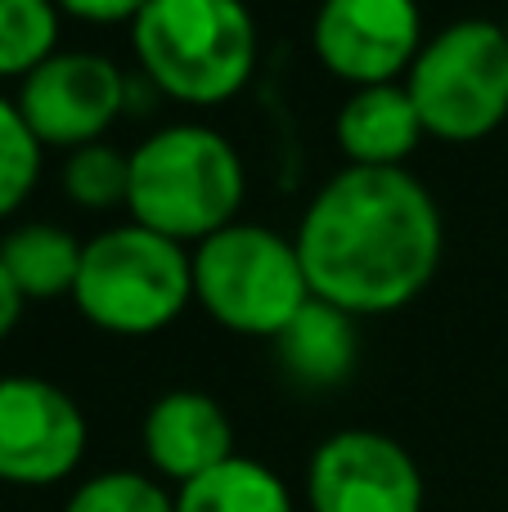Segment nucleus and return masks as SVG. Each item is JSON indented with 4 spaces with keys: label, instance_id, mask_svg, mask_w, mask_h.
<instances>
[{
    "label": "nucleus",
    "instance_id": "obj_20",
    "mask_svg": "<svg viewBox=\"0 0 508 512\" xmlns=\"http://www.w3.org/2000/svg\"><path fill=\"white\" fill-rule=\"evenodd\" d=\"M63 14H77V18H90V23H131L149 0H54Z\"/></svg>",
    "mask_w": 508,
    "mask_h": 512
},
{
    "label": "nucleus",
    "instance_id": "obj_7",
    "mask_svg": "<svg viewBox=\"0 0 508 512\" xmlns=\"http://www.w3.org/2000/svg\"><path fill=\"white\" fill-rule=\"evenodd\" d=\"M306 504L311 512H423V472L401 441L347 427L315 445Z\"/></svg>",
    "mask_w": 508,
    "mask_h": 512
},
{
    "label": "nucleus",
    "instance_id": "obj_10",
    "mask_svg": "<svg viewBox=\"0 0 508 512\" xmlns=\"http://www.w3.org/2000/svg\"><path fill=\"white\" fill-rule=\"evenodd\" d=\"M315 54L351 86H383L410 72L423 50L419 0H320L311 23Z\"/></svg>",
    "mask_w": 508,
    "mask_h": 512
},
{
    "label": "nucleus",
    "instance_id": "obj_11",
    "mask_svg": "<svg viewBox=\"0 0 508 512\" xmlns=\"http://www.w3.org/2000/svg\"><path fill=\"white\" fill-rule=\"evenodd\" d=\"M140 436H144V454H149L153 472H162L176 486H189L203 472L234 459L230 414L207 391L176 387L167 396H158L149 405V414H144Z\"/></svg>",
    "mask_w": 508,
    "mask_h": 512
},
{
    "label": "nucleus",
    "instance_id": "obj_21",
    "mask_svg": "<svg viewBox=\"0 0 508 512\" xmlns=\"http://www.w3.org/2000/svg\"><path fill=\"white\" fill-rule=\"evenodd\" d=\"M18 315H23V292L14 288V279H9V270L0 265V342H5L9 333H14Z\"/></svg>",
    "mask_w": 508,
    "mask_h": 512
},
{
    "label": "nucleus",
    "instance_id": "obj_13",
    "mask_svg": "<svg viewBox=\"0 0 508 512\" xmlns=\"http://www.w3.org/2000/svg\"><path fill=\"white\" fill-rule=\"evenodd\" d=\"M275 355L288 378H297L302 387H338L360 355L356 315L324 297H311L275 337Z\"/></svg>",
    "mask_w": 508,
    "mask_h": 512
},
{
    "label": "nucleus",
    "instance_id": "obj_14",
    "mask_svg": "<svg viewBox=\"0 0 508 512\" xmlns=\"http://www.w3.org/2000/svg\"><path fill=\"white\" fill-rule=\"evenodd\" d=\"M81 248L86 243L72 239L63 225L32 221L0 239V265L9 270V279L23 292V301H32V297L45 301V297L72 292L77 270H81Z\"/></svg>",
    "mask_w": 508,
    "mask_h": 512
},
{
    "label": "nucleus",
    "instance_id": "obj_22",
    "mask_svg": "<svg viewBox=\"0 0 508 512\" xmlns=\"http://www.w3.org/2000/svg\"><path fill=\"white\" fill-rule=\"evenodd\" d=\"M504 36H508V18H504Z\"/></svg>",
    "mask_w": 508,
    "mask_h": 512
},
{
    "label": "nucleus",
    "instance_id": "obj_19",
    "mask_svg": "<svg viewBox=\"0 0 508 512\" xmlns=\"http://www.w3.org/2000/svg\"><path fill=\"white\" fill-rule=\"evenodd\" d=\"M63 512H176V495L158 486L144 472H99L81 481Z\"/></svg>",
    "mask_w": 508,
    "mask_h": 512
},
{
    "label": "nucleus",
    "instance_id": "obj_5",
    "mask_svg": "<svg viewBox=\"0 0 508 512\" xmlns=\"http://www.w3.org/2000/svg\"><path fill=\"white\" fill-rule=\"evenodd\" d=\"M194 297L216 324L275 342L315 292L293 239L234 221L194 248Z\"/></svg>",
    "mask_w": 508,
    "mask_h": 512
},
{
    "label": "nucleus",
    "instance_id": "obj_3",
    "mask_svg": "<svg viewBox=\"0 0 508 512\" xmlns=\"http://www.w3.org/2000/svg\"><path fill=\"white\" fill-rule=\"evenodd\" d=\"M131 45L153 86L180 104H225L257 63V18L243 0H149Z\"/></svg>",
    "mask_w": 508,
    "mask_h": 512
},
{
    "label": "nucleus",
    "instance_id": "obj_6",
    "mask_svg": "<svg viewBox=\"0 0 508 512\" xmlns=\"http://www.w3.org/2000/svg\"><path fill=\"white\" fill-rule=\"evenodd\" d=\"M423 131L446 144L486 140L508 117V36L491 18H455L405 72Z\"/></svg>",
    "mask_w": 508,
    "mask_h": 512
},
{
    "label": "nucleus",
    "instance_id": "obj_2",
    "mask_svg": "<svg viewBox=\"0 0 508 512\" xmlns=\"http://www.w3.org/2000/svg\"><path fill=\"white\" fill-rule=\"evenodd\" d=\"M243 158L212 126H162L131 153V221L176 243H203L234 225L243 203Z\"/></svg>",
    "mask_w": 508,
    "mask_h": 512
},
{
    "label": "nucleus",
    "instance_id": "obj_17",
    "mask_svg": "<svg viewBox=\"0 0 508 512\" xmlns=\"http://www.w3.org/2000/svg\"><path fill=\"white\" fill-rule=\"evenodd\" d=\"M63 194L86 212H108L131 194V153H117L113 144L95 140L81 144L63 162Z\"/></svg>",
    "mask_w": 508,
    "mask_h": 512
},
{
    "label": "nucleus",
    "instance_id": "obj_9",
    "mask_svg": "<svg viewBox=\"0 0 508 512\" xmlns=\"http://www.w3.org/2000/svg\"><path fill=\"white\" fill-rule=\"evenodd\" d=\"M86 454V414L63 387L32 373L0 378V481L54 486Z\"/></svg>",
    "mask_w": 508,
    "mask_h": 512
},
{
    "label": "nucleus",
    "instance_id": "obj_18",
    "mask_svg": "<svg viewBox=\"0 0 508 512\" xmlns=\"http://www.w3.org/2000/svg\"><path fill=\"white\" fill-rule=\"evenodd\" d=\"M41 176V140L23 122L14 99H0V221L23 207Z\"/></svg>",
    "mask_w": 508,
    "mask_h": 512
},
{
    "label": "nucleus",
    "instance_id": "obj_16",
    "mask_svg": "<svg viewBox=\"0 0 508 512\" xmlns=\"http://www.w3.org/2000/svg\"><path fill=\"white\" fill-rule=\"evenodd\" d=\"M59 41L54 0H0V77H27Z\"/></svg>",
    "mask_w": 508,
    "mask_h": 512
},
{
    "label": "nucleus",
    "instance_id": "obj_8",
    "mask_svg": "<svg viewBox=\"0 0 508 512\" xmlns=\"http://www.w3.org/2000/svg\"><path fill=\"white\" fill-rule=\"evenodd\" d=\"M14 104L41 140V149L45 144L81 149V144H95L126 108V77L108 54L54 50L23 77Z\"/></svg>",
    "mask_w": 508,
    "mask_h": 512
},
{
    "label": "nucleus",
    "instance_id": "obj_12",
    "mask_svg": "<svg viewBox=\"0 0 508 512\" xmlns=\"http://www.w3.org/2000/svg\"><path fill=\"white\" fill-rule=\"evenodd\" d=\"M423 135L428 131H423V117L405 81L356 86L338 108V144L351 167H405Z\"/></svg>",
    "mask_w": 508,
    "mask_h": 512
},
{
    "label": "nucleus",
    "instance_id": "obj_4",
    "mask_svg": "<svg viewBox=\"0 0 508 512\" xmlns=\"http://www.w3.org/2000/svg\"><path fill=\"white\" fill-rule=\"evenodd\" d=\"M72 301L104 333L149 337L194 301V256L135 221L113 225L81 248Z\"/></svg>",
    "mask_w": 508,
    "mask_h": 512
},
{
    "label": "nucleus",
    "instance_id": "obj_15",
    "mask_svg": "<svg viewBox=\"0 0 508 512\" xmlns=\"http://www.w3.org/2000/svg\"><path fill=\"white\" fill-rule=\"evenodd\" d=\"M176 512H293V495L279 472L234 454L221 468L180 486Z\"/></svg>",
    "mask_w": 508,
    "mask_h": 512
},
{
    "label": "nucleus",
    "instance_id": "obj_1",
    "mask_svg": "<svg viewBox=\"0 0 508 512\" xmlns=\"http://www.w3.org/2000/svg\"><path fill=\"white\" fill-rule=\"evenodd\" d=\"M293 243L315 297L347 315H383L432 283L446 225L414 171L342 167L306 203Z\"/></svg>",
    "mask_w": 508,
    "mask_h": 512
}]
</instances>
